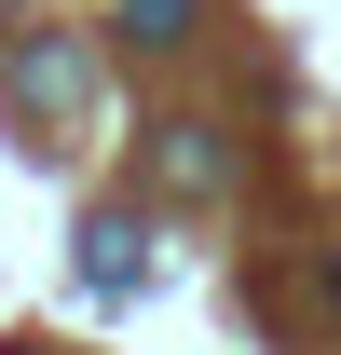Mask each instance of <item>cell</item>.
<instances>
[{"instance_id": "obj_1", "label": "cell", "mask_w": 341, "mask_h": 355, "mask_svg": "<svg viewBox=\"0 0 341 355\" xmlns=\"http://www.w3.org/2000/svg\"><path fill=\"white\" fill-rule=\"evenodd\" d=\"M82 273L110 287V301H123L137 273H150V232H137V219H96V232H82Z\"/></svg>"}, {"instance_id": "obj_3", "label": "cell", "mask_w": 341, "mask_h": 355, "mask_svg": "<svg viewBox=\"0 0 341 355\" xmlns=\"http://www.w3.org/2000/svg\"><path fill=\"white\" fill-rule=\"evenodd\" d=\"M328 301H341V260H328Z\"/></svg>"}, {"instance_id": "obj_2", "label": "cell", "mask_w": 341, "mask_h": 355, "mask_svg": "<svg viewBox=\"0 0 341 355\" xmlns=\"http://www.w3.org/2000/svg\"><path fill=\"white\" fill-rule=\"evenodd\" d=\"M14 96H28V110H82V69H69V55H42V42H28V55H14Z\"/></svg>"}]
</instances>
